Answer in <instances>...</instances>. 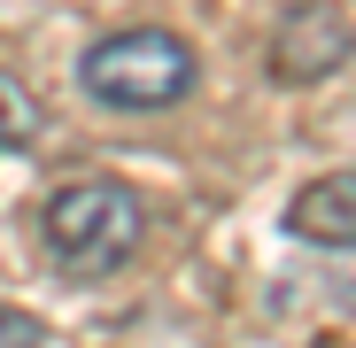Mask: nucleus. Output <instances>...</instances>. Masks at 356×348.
<instances>
[{
    "label": "nucleus",
    "mask_w": 356,
    "mask_h": 348,
    "mask_svg": "<svg viewBox=\"0 0 356 348\" xmlns=\"http://www.w3.org/2000/svg\"><path fill=\"white\" fill-rule=\"evenodd\" d=\"M202 63H194V47L178 39V31H108L86 47V63H78V85L101 101V108H124V116H147V108H178L194 93Z\"/></svg>",
    "instance_id": "2"
},
{
    "label": "nucleus",
    "mask_w": 356,
    "mask_h": 348,
    "mask_svg": "<svg viewBox=\"0 0 356 348\" xmlns=\"http://www.w3.org/2000/svg\"><path fill=\"white\" fill-rule=\"evenodd\" d=\"M348 63V8L341 0H294L271 31V78L286 85H318Z\"/></svg>",
    "instance_id": "3"
},
{
    "label": "nucleus",
    "mask_w": 356,
    "mask_h": 348,
    "mask_svg": "<svg viewBox=\"0 0 356 348\" xmlns=\"http://www.w3.org/2000/svg\"><path fill=\"white\" fill-rule=\"evenodd\" d=\"M39 132H47V108H39V93H31V85H16L8 70H0V155L31 147Z\"/></svg>",
    "instance_id": "5"
},
{
    "label": "nucleus",
    "mask_w": 356,
    "mask_h": 348,
    "mask_svg": "<svg viewBox=\"0 0 356 348\" xmlns=\"http://www.w3.org/2000/svg\"><path fill=\"white\" fill-rule=\"evenodd\" d=\"M47 333H39V317H24V310H0V348H39Z\"/></svg>",
    "instance_id": "6"
},
{
    "label": "nucleus",
    "mask_w": 356,
    "mask_h": 348,
    "mask_svg": "<svg viewBox=\"0 0 356 348\" xmlns=\"http://www.w3.org/2000/svg\"><path fill=\"white\" fill-rule=\"evenodd\" d=\"M286 224L302 232V240H325V248L341 256V248L356 240V179H348V170H333V179H310L302 194H294Z\"/></svg>",
    "instance_id": "4"
},
{
    "label": "nucleus",
    "mask_w": 356,
    "mask_h": 348,
    "mask_svg": "<svg viewBox=\"0 0 356 348\" xmlns=\"http://www.w3.org/2000/svg\"><path fill=\"white\" fill-rule=\"evenodd\" d=\"M47 248L63 256V271L78 279H108V271H124L147 240V209L124 179H70V186H54L47 194Z\"/></svg>",
    "instance_id": "1"
}]
</instances>
